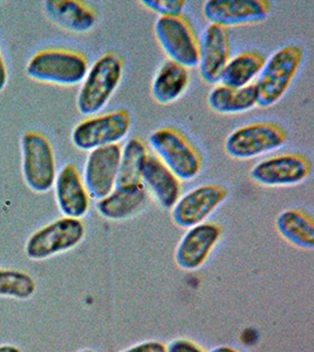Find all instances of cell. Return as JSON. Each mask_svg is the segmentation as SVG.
Instances as JSON below:
<instances>
[{"label":"cell","instance_id":"1","mask_svg":"<svg viewBox=\"0 0 314 352\" xmlns=\"http://www.w3.org/2000/svg\"><path fill=\"white\" fill-rule=\"evenodd\" d=\"M302 63V50L289 45L274 52L265 61L255 82L258 106L267 109L280 101L290 88Z\"/></svg>","mask_w":314,"mask_h":352},{"label":"cell","instance_id":"2","mask_svg":"<svg viewBox=\"0 0 314 352\" xmlns=\"http://www.w3.org/2000/svg\"><path fill=\"white\" fill-rule=\"evenodd\" d=\"M123 61L113 53L101 56L90 69L78 94L77 107L85 116H94L107 104L121 84Z\"/></svg>","mask_w":314,"mask_h":352},{"label":"cell","instance_id":"3","mask_svg":"<svg viewBox=\"0 0 314 352\" xmlns=\"http://www.w3.org/2000/svg\"><path fill=\"white\" fill-rule=\"evenodd\" d=\"M89 72L85 56L63 50L36 53L28 65L30 78L41 82L74 86L81 84Z\"/></svg>","mask_w":314,"mask_h":352},{"label":"cell","instance_id":"4","mask_svg":"<svg viewBox=\"0 0 314 352\" xmlns=\"http://www.w3.org/2000/svg\"><path fill=\"white\" fill-rule=\"evenodd\" d=\"M149 146L159 156L158 159L180 181L196 179L202 160L193 146L176 129H160L149 136Z\"/></svg>","mask_w":314,"mask_h":352},{"label":"cell","instance_id":"5","mask_svg":"<svg viewBox=\"0 0 314 352\" xmlns=\"http://www.w3.org/2000/svg\"><path fill=\"white\" fill-rule=\"evenodd\" d=\"M286 142V134L270 122L247 124L227 136L225 151L237 160H249L275 152Z\"/></svg>","mask_w":314,"mask_h":352},{"label":"cell","instance_id":"6","mask_svg":"<svg viewBox=\"0 0 314 352\" xmlns=\"http://www.w3.org/2000/svg\"><path fill=\"white\" fill-rule=\"evenodd\" d=\"M85 236V226L79 219L63 217L39 229L26 243V255L41 261L77 247Z\"/></svg>","mask_w":314,"mask_h":352},{"label":"cell","instance_id":"7","mask_svg":"<svg viewBox=\"0 0 314 352\" xmlns=\"http://www.w3.org/2000/svg\"><path fill=\"white\" fill-rule=\"evenodd\" d=\"M21 148L25 182L33 192H49L56 182V161L49 141L38 133H25Z\"/></svg>","mask_w":314,"mask_h":352},{"label":"cell","instance_id":"8","mask_svg":"<svg viewBox=\"0 0 314 352\" xmlns=\"http://www.w3.org/2000/svg\"><path fill=\"white\" fill-rule=\"evenodd\" d=\"M131 129L127 111L121 109L83 121L73 129L72 142L81 151H93L109 144H118Z\"/></svg>","mask_w":314,"mask_h":352},{"label":"cell","instance_id":"9","mask_svg":"<svg viewBox=\"0 0 314 352\" xmlns=\"http://www.w3.org/2000/svg\"><path fill=\"white\" fill-rule=\"evenodd\" d=\"M158 43L169 60L192 68L199 63V44L187 21L180 16H159L154 25Z\"/></svg>","mask_w":314,"mask_h":352},{"label":"cell","instance_id":"10","mask_svg":"<svg viewBox=\"0 0 314 352\" xmlns=\"http://www.w3.org/2000/svg\"><path fill=\"white\" fill-rule=\"evenodd\" d=\"M311 174L306 157L298 154H282L266 159L250 170V179L265 187H289L302 184Z\"/></svg>","mask_w":314,"mask_h":352},{"label":"cell","instance_id":"11","mask_svg":"<svg viewBox=\"0 0 314 352\" xmlns=\"http://www.w3.org/2000/svg\"><path fill=\"white\" fill-rule=\"evenodd\" d=\"M121 155L118 144L91 151L84 170V186L89 197L99 201L114 190Z\"/></svg>","mask_w":314,"mask_h":352},{"label":"cell","instance_id":"12","mask_svg":"<svg viewBox=\"0 0 314 352\" xmlns=\"http://www.w3.org/2000/svg\"><path fill=\"white\" fill-rule=\"evenodd\" d=\"M202 13L209 25L222 28L257 24L270 14V3L265 0H207Z\"/></svg>","mask_w":314,"mask_h":352},{"label":"cell","instance_id":"13","mask_svg":"<svg viewBox=\"0 0 314 352\" xmlns=\"http://www.w3.org/2000/svg\"><path fill=\"white\" fill-rule=\"evenodd\" d=\"M227 190L217 184H204L179 197L172 219L182 228H191L204 221L226 200Z\"/></svg>","mask_w":314,"mask_h":352},{"label":"cell","instance_id":"14","mask_svg":"<svg viewBox=\"0 0 314 352\" xmlns=\"http://www.w3.org/2000/svg\"><path fill=\"white\" fill-rule=\"evenodd\" d=\"M222 236V229L214 223H200L191 227L178 244L174 260L184 270H197L209 258L214 245Z\"/></svg>","mask_w":314,"mask_h":352},{"label":"cell","instance_id":"15","mask_svg":"<svg viewBox=\"0 0 314 352\" xmlns=\"http://www.w3.org/2000/svg\"><path fill=\"white\" fill-rule=\"evenodd\" d=\"M229 60L230 43L227 30L218 25H209L199 44L198 66L202 80L209 85L219 82Z\"/></svg>","mask_w":314,"mask_h":352},{"label":"cell","instance_id":"16","mask_svg":"<svg viewBox=\"0 0 314 352\" xmlns=\"http://www.w3.org/2000/svg\"><path fill=\"white\" fill-rule=\"evenodd\" d=\"M56 199L65 217L79 219L90 208L89 194L76 166L66 164L56 177Z\"/></svg>","mask_w":314,"mask_h":352},{"label":"cell","instance_id":"17","mask_svg":"<svg viewBox=\"0 0 314 352\" xmlns=\"http://www.w3.org/2000/svg\"><path fill=\"white\" fill-rule=\"evenodd\" d=\"M141 184L154 194L163 208H174L180 197V181L174 175L158 156L149 155L145 162Z\"/></svg>","mask_w":314,"mask_h":352},{"label":"cell","instance_id":"18","mask_svg":"<svg viewBox=\"0 0 314 352\" xmlns=\"http://www.w3.org/2000/svg\"><path fill=\"white\" fill-rule=\"evenodd\" d=\"M45 12L54 24L71 32H89L96 25V14L91 8L74 0H48Z\"/></svg>","mask_w":314,"mask_h":352},{"label":"cell","instance_id":"19","mask_svg":"<svg viewBox=\"0 0 314 352\" xmlns=\"http://www.w3.org/2000/svg\"><path fill=\"white\" fill-rule=\"evenodd\" d=\"M146 197L144 184L133 188H114L107 197L98 201V212L106 220H126L143 208Z\"/></svg>","mask_w":314,"mask_h":352},{"label":"cell","instance_id":"20","mask_svg":"<svg viewBox=\"0 0 314 352\" xmlns=\"http://www.w3.org/2000/svg\"><path fill=\"white\" fill-rule=\"evenodd\" d=\"M209 106L219 114H240L258 106V89L255 84L242 88L219 85L209 92Z\"/></svg>","mask_w":314,"mask_h":352},{"label":"cell","instance_id":"21","mask_svg":"<svg viewBox=\"0 0 314 352\" xmlns=\"http://www.w3.org/2000/svg\"><path fill=\"white\" fill-rule=\"evenodd\" d=\"M187 68L172 60L161 65L152 82V96L158 104H172L185 93L189 86Z\"/></svg>","mask_w":314,"mask_h":352},{"label":"cell","instance_id":"22","mask_svg":"<svg viewBox=\"0 0 314 352\" xmlns=\"http://www.w3.org/2000/svg\"><path fill=\"white\" fill-rule=\"evenodd\" d=\"M275 226L279 235L289 243L300 249H313V221L305 212L295 209L284 210L277 217Z\"/></svg>","mask_w":314,"mask_h":352},{"label":"cell","instance_id":"23","mask_svg":"<svg viewBox=\"0 0 314 352\" xmlns=\"http://www.w3.org/2000/svg\"><path fill=\"white\" fill-rule=\"evenodd\" d=\"M147 151L138 139H131L121 149L116 188H133L141 186V177L147 160Z\"/></svg>","mask_w":314,"mask_h":352},{"label":"cell","instance_id":"24","mask_svg":"<svg viewBox=\"0 0 314 352\" xmlns=\"http://www.w3.org/2000/svg\"><path fill=\"white\" fill-rule=\"evenodd\" d=\"M264 64L265 59L258 53H242L226 64L220 81L226 87H246L259 76Z\"/></svg>","mask_w":314,"mask_h":352},{"label":"cell","instance_id":"25","mask_svg":"<svg viewBox=\"0 0 314 352\" xmlns=\"http://www.w3.org/2000/svg\"><path fill=\"white\" fill-rule=\"evenodd\" d=\"M36 282L28 274L0 269V296L28 300L36 292Z\"/></svg>","mask_w":314,"mask_h":352},{"label":"cell","instance_id":"26","mask_svg":"<svg viewBox=\"0 0 314 352\" xmlns=\"http://www.w3.org/2000/svg\"><path fill=\"white\" fill-rule=\"evenodd\" d=\"M140 4L160 16H180L186 3L184 0H141Z\"/></svg>","mask_w":314,"mask_h":352},{"label":"cell","instance_id":"27","mask_svg":"<svg viewBox=\"0 0 314 352\" xmlns=\"http://www.w3.org/2000/svg\"><path fill=\"white\" fill-rule=\"evenodd\" d=\"M166 352H205L196 343L187 340H176L169 343Z\"/></svg>","mask_w":314,"mask_h":352},{"label":"cell","instance_id":"28","mask_svg":"<svg viewBox=\"0 0 314 352\" xmlns=\"http://www.w3.org/2000/svg\"><path fill=\"white\" fill-rule=\"evenodd\" d=\"M121 352H166V346L158 340H147Z\"/></svg>","mask_w":314,"mask_h":352},{"label":"cell","instance_id":"29","mask_svg":"<svg viewBox=\"0 0 314 352\" xmlns=\"http://www.w3.org/2000/svg\"><path fill=\"white\" fill-rule=\"evenodd\" d=\"M6 81H8V73H6V67H5L4 59L1 56L0 52V92L4 89L6 86Z\"/></svg>","mask_w":314,"mask_h":352},{"label":"cell","instance_id":"30","mask_svg":"<svg viewBox=\"0 0 314 352\" xmlns=\"http://www.w3.org/2000/svg\"><path fill=\"white\" fill-rule=\"evenodd\" d=\"M0 352H21V349L17 348L14 345L4 344L0 345Z\"/></svg>","mask_w":314,"mask_h":352},{"label":"cell","instance_id":"31","mask_svg":"<svg viewBox=\"0 0 314 352\" xmlns=\"http://www.w3.org/2000/svg\"><path fill=\"white\" fill-rule=\"evenodd\" d=\"M211 352H240L236 350V349L230 348V346H217L214 348Z\"/></svg>","mask_w":314,"mask_h":352},{"label":"cell","instance_id":"32","mask_svg":"<svg viewBox=\"0 0 314 352\" xmlns=\"http://www.w3.org/2000/svg\"><path fill=\"white\" fill-rule=\"evenodd\" d=\"M79 352H96V351H93V350H81V351H79Z\"/></svg>","mask_w":314,"mask_h":352}]
</instances>
